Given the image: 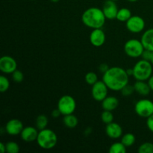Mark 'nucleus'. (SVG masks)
Returning a JSON list of instances; mask_svg holds the SVG:
<instances>
[{
	"label": "nucleus",
	"mask_w": 153,
	"mask_h": 153,
	"mask_svg": "<svg viewBox=\"0 0 153 153\" xmlns=\"http://www.w3.org/2000/svg\"><path fill=\"white\" fill-rule=\"evenodd\" d=\"M102 81L105 83L109 90L113 91H120L128 84L129 76L126 70L120 67H109L108 70L103 73Z\"/></svg>",
	"instance_id": "nucleus-1"
},
{
	"label": "nucleus",
	"mask_w": 153,
	"mask_h": 153,
	"mask_svg": "<svg viewBox=\"0 0 153 153\" xmlns=\"http://www.w3.org/2000/svg\"><path fill=\"white\" fill-rule=\"evenodd\" d=\"M106 19L102 9L96 7H89L82 15V22L84 25L92 29L102 28Z\"/></svg>",
	"instance_id": "nucleus-2"
},
{
	"label": "nucleus",
	"mask_w": 153,
	"mask_h": 153,
	"mask_svg": "<svg viewBox=\"0 0 153 153\" xmlns=\"http://www.w3.org/2000/svg\"><path fill=\"white\" fill-rule=\"evenodd\" d=\"M37 143L41 149H52L58 143V136L56 133L49 128H44L39 131L37 138Z\"/></svg>",
	"instance_id": "nucleus-3"
},
{
	"label": "nucleus",
	"mask_w": 153,
	"mask_h": 153,
	"mask_svg": "<svg viewBox=\"0 0 153 153\" xmlns=\"http://www.w3.org/2000/svg\"><path fill=\"white\" fill-rule=\"evenodd\" d=\"M152 66L149 61L140 60L133 67V76L137 81H148L152 75Z\"/></svg>",
	"instance_id": "nucleus-4"
},
{
	"label": "nucleus",
	"mask_w": 153,
	"mask_h": 153,
	"mask_svg": "<svg viewBox=\"0 0 153 153\" xmlns=\"http://www.w3.org/2000/svg\"><path fill=\"white\" fill-rule=\"evenodd\" d=\"M144 49L141 41L137 39H130L126 42L124 45V52L126 55L132 58L141 57Z\"/></svg>",
	"instance_id": "nucleus-5"
},
{
	"label": "nucleus",
	"mask_w": 153,
	"mask_h": 153,
	"mask_svg": "<svg viewBox=\"0 0 153 153\" xmlns=\"http://www.w3.org/2000/svg\"><path fill=\"white\" fill-rule=\"evenodd\" d=\"M57 108L61 111V115L71 114L74 113L76 108V102L72 96L64 95L59 99Z\"/></svg>",
	"instance_id": "nucleus-6"
},
{
	"label": "nucleus",
	"mask_w": 153,
	"mask_h": 153,
	"mask_svg": "<svg viewBox=\"0 0 153 153\" xmlns=\"http://www.w3.org/2000/svg\"><path fill=\"white\" fill-rule=\"evenodd\" d=\"M134 111L140 117L148 118L153 114V102L148 99L140 100L134 105Z\"/></svg>",
	"instance_id": "nucleus-7"
},
{
	"label": "nucleus",
	"mask_w": 153,
	"mask_h": 153,
	"mask_svg": "<svg viewBox=\"0 0 153 153\" xmlns=\"http://www.w3.org/2000/svg\"><path fill=\"white\" fill-rule=\"evenodd\" d=\"M108 88L103 81H98L94 85H92L91 94L94 100L97 102H102L108 97Z\"/></svg>",
	"instance_id": "nucleus-8"
},
{
	"label": "nucleus",
	"mask_w": 153,
	"mask_h": 153,
	"mask_svg": "<svg viewBox=\"0 0 153 153\" xmlns=\"http://www.w3.org/2000/svg\"><path fill=\"white\" fill-rule=\"evenodd\" d=\"M126 28L130 32L137 34L140 33L144 30L145 28V21L141 16L134 15L130 17V19L126 22Z\"/></svg>",
	"instance_id": "nucleus-9"
},
{
	"label": "nucleus",
	"mask_w": 153,
	"mask_h": 153,
	"mask_svg": "<svg viewBox=\"0 0 153 153\" xmlns=\"http://www.w3.org/2000/svg\"><path fill=\"white\" fill-rule=\"evenodd\" d=\"M17 69L16 60L11 56L4 55L0 58V70L5 74H12Z\"/></svg>",
	"instance_id": "nucleus-10"
},
{
	"label": "nucleus",
	"mask_w": 153,
	"mask_h": 153,
	"mask_svg": "<svg viewBox=\"0 0 153 153\" xmlns=\"http://www.w3.org/2000/svg\"><path fill=\"white\" fill-rule=\"evenodd\" d=\"M24 126L22 121L18 119H11L6 123L4 129L9 135L16 136L20 134Z\"/></svg>",
	"instance_id": "nucleus-11"
},
{
	"label": "nucleus",
	"mask_w": 153,
	"mask_h": 153,
	"mask_svg": "<svg viewBox=\"0 0 153 153\" xmlns=\"http://www.w3.org/2000/svg\"><path fill=\"white\" fill-rule=\"evenodd\" d=\"M90 42L95 47H100L103 46L105 42L106 36L104 31L102 28H95L93 29L90 34Z\"/></svg>",
	"instance_id": "nucleus-12"
},
{
	"label": "nucleus",
	"mask_w": 153,
	"mask_h": 153,
	"mask_svg": "<svg viewBox=\"0 0 153 153\" xmlns=\"http://www.w3.org/2000/svg\"><path fill=\"white\" fill-rule=\"evenodd\" d=\"M117 5L116 1L111 0H106L102 7V11L108 19H114L117 18L118 13Z\"/></svg>",
	"instance_id": "nucleus-13"
},
{
	"label": "nucleus",
	"mask_w": 153,
	"mask_h": 153,
	"mask_svg": "<svg viewBox=\"0 0 153 153\" xmlns=\"http://www.w3.org/2000/svg\"><path fill=\"white\" fill-rule=\"evenodd\" d=\"M39 130L34 126L24 127L20 133V137L23 141L26 143H31L37 140L39 134Z\"/></svg>",
	"instance_id": "nucleus-14"
},
{
	"label": "nucleus",
	"mask_w": 153,
	"mask_h": 153,
	"mask_svg": "<svg viewBox=\"0 0 153 153\" xmlns=\"http://www.w3.org/2000/svg\"><path fill=\"white\" fill-rule=\"evenodd\" d=\"M105 133L110 138L119 139L123 136V128L120 124L112 122L106 125Z\"/></svg>",
	"instance_id": "nucleus-15"
},
{
	"label": "nucleus",
	"mask_w": 153,
	"mask_h": 153,
	"mask_svg": "<svg viewBox=\"0 0 153 153\" xmlns=\"http://www.w3.org/2000/svg\"><path fill=\"white\" fill-rule=\"evenodd\" d=\"M140 41L145 49L153 51V28H149L143 32Z\"/></svg>",
	"instance_id": "nucleus-16"
},
{
	"label": "nucleus",
	"mask_w": 153,
	"mask_h": 153,
	"mask_svg": "<svg viewBox=\"0 0 153 153\" xmlns=\"http://www.w3.org/2000/svg\"><path fill=\"white\" fill-rule=\"evenodd\" d=\"M102 102V108L103 110L113 111L119 105V100L116 97L113 96H108Z\"/></svg>",
	"instance_id": "nucleus-17"
},
{
	"label": "nucleus",
	"mask_w": 153,
	"mask_h": 153,
	"mask_svg": "<svg viewBox=\"0 0 153 153\" xmlns=\"http://www.w3.org/2000/svg\"><path fill=\"white\" fill-rule=\"evenodd\" d=\"M134 88L135 92H137L140 96L146 97L150 94V87L148 82H146V81H137L134 84Z\"/></svg>",
	"instance_id": "nucleus-18"
},
{
	"label": "nucleus",
	"mask_w": 153,
	"mask_h": 153,
	"mask_svg": "<svg viewBox=\"0 0 153 153\" xmlns=\"http://www.w3.org/2000/svg\"><path fill=\"white\" fill-rule=\"evenodd\" d=\"M63 123L66 127L69 128H74L79 124V120L73 114L65 115L63 117Z\"/></svg>",
	"instance_id": "nucleus-19"
},
{
	"label": "nucleus",
	"mask_w": 153,
	"mask_h": 153,
	"mask_svg": "<svg viewBox=\"0 0 153 153\" xmlns=\"http://www.w3.org/2000/svg\"><path fill=\"white\" fill-rule=\"evenodd\" d=\"M131 16H132L131 11L129 9L127 8V7H122L118 10L116 19L119 20L120 22H126Z\"/></svg>",
	"instance_id": "nucleus-20"
},
{
	"label": "nucleus",
	"mask_w": 153,
	"mask_h": 153,
	"mask_svg": "<svg viewBox=\"0 0 153 153\" xmlns=\"http://www.w3.org/2000/svg\"><path fill=\"white\" fill-rule=\"evenodd\" d=\"M48 123H49V119L44 114H40L36 118L35 126L39 131H40L46 128Z\"/></svg>",
	"instance_id": "nucleus-21"
},
{
	"label": "nucleus",
	"mask_w": 153,
	"mask_h": 153,
	"mask_svg": "<svg viewBox=\"0 0 153 153\" xmlns=\"http://www.w3.org/2000/svg\"><path fill=\"white\" fill-rule=\"evenodd\" d=\"M136 141V137L132 133H126L123 134L121 137V142L125 145L126 147H130L133 146Z\"/></svg>",
	"instance_id": "nucleus-22"
},
{
	"label": "nucleus",
	"mask_w": 153,
	"mask_h": 153,
	"mask_svg": "<svg viewBox=\"0 0 153 153\" xmlns=\"http://www.w3.org/2000/svg\"><path fill=\"white\" fill-rule=\"evenodd\" d=\"M126 146L122 142H116L111 144L109 148L110 153H126Z\"/></svg>",
	"instance_id": "nucleus-23"
},
{
	"label": "nucleus",
	"mask_w": 153,
	"mask_h": 153,
	"mask_svg": "<svg viewBox=\"0 0 153 153\" xmlns=\"http://www.w3.org/2000/svg\"><path fill=\"white\" fill-rule=\"evenodd\" d=\"M101 120L106 125L114 122V114L112 111L104 110V111L101 114Z\"/></svg>",
	"instance_id": "nucleus-24"
},
{
	"label": "nucleus",
	"mask_w": 153,
	"mask_h": 153,
	"mask_svg": "<svg viewBox=\"0 0 153 153\" xmlns=\"http://www.w3.org/2000/svg\"><path fill=\"white\" fill-rule=\"evenodd\" d=\"M139 153H153V143L146 142L140 145L137 149Z\"/></svg>",
	"instance_id": "nucleus-25"
},
{
	"label": "nucleus",
	"mask_w": 153,
	"mask_h": 153,
	"mask_svg": "<svg viewBox=\"0 0 153 153\" xmlns=\"http://www.w3.org/2000/svg\"><path fill=\"white\" fill-rule=\"evenodd\" d=\"M6 152L18 153L19 152V146L17 143L13 141H9L6 143Z\"/></svg>",
	"instance_id": "nucleus-26"
},
{
	"label": "nucleus",
	"mask_w": 153,
	"mask_h": 153,
	"mask_svg": "<svg viewBox=\"0 0 153 153\" xmlns=\"http://www.w3.org/2000/svg\"><path fill=\"white\" fill-rule=\"evenodd\" d=\"M85 82L89 85H94L96 82H98V76L94 72H89L85 75Z\"/></svg>",
	"instance_id": "nucleus-27"
},
{
	"label": "nucleus",
	"mask_w": 153,
	"mask_h": 153,
	"mask_svg": "<svg viewBox=\"0 0 153 153\" xmlns=\"http://www.w3.org/2000/svg\"><path fill=\"white\" fill-rule=\"evenodd\" d=\"M10 88V82L4 76H0V91L1 93L6 92Z\"/></svg>",
	"instance_id": "nucleus-28"
},
{
	"label": "nucleus",
	"mask_w": 153,
	"mask_h": 153,
	"mask_svg": "<svg viewBox=\"0 0 153 153\" xmlns=\"http://www.w3.org/2000/svg\"><path fill=\"white\" fill-rule=\"evenodd\" d=\"M12 79L13 82L16 83H21L24 79V74L22 71L16 69L13 73H12Z\"/></svg>",
	"instance_id": "nucleus-29"
},
{
	"label": "nucleus",
	"mask_w": 153,
	"mask_h": 153,
	"mask_svg": "<svg viewBox=\"0 0 153 153\" xmlns=\"http://www.w3.org/2000/svg\"><path fill=\"white\" fill-rule=\"evenodd\" d=\"M120 91L122 95L124 96V97H129V96L132 95V94H134V92H135L134 85L131 86V85H128V84L127 85H126Z\"/></svg>",
	"instance_id": "nucleus-30"
},
{
	"label": "nucleus",
	"mask_w": 153,
	"mask_h": 153,
	"mask_svg": "<svg viewBox=\"0 0 153 153\" xmlns=\"http://www.w3.org/2000/svg\"><path fill=\"white\" fill-rule=\"evenodd\" d=\"M142 59H144L146 61H149L153 65V51H149L144 49L143 54L141 55Z\"/></svg>",
	"instance_id": "nucleus-31"
},
{
	"label": "nucleus",
	"mask_w": 153,
	"mask_h": 153,
	"mask_svg": "<svg viewBox=\"0 0 153 153\" xmlns=\"http://www.w3.org/2000/svg\"><path fill=\"white\" fill-rule=\"evenodd\" d=\"M146 126L148 129L153 133V114L146 118Z\"/></svg>",
	"instance_id": "nucleus-32"
},
{
	"label": "nucleus",
	"mask_w": 153,
	"mask_h": 153,
	"mask_svg": "<svg viewBox=\"0 0 153 153\" xmlns=\"http://www.w3.org/2000/svg\"><path fill=\"white\" fill-rule=\"evenodd\" d=\"M108 69H109V67L105 64V63H104V64H101L100 65V67H99V70H100V72H101V73H105Z\"/></svg>",
	"instance_id": "nucleus-33"
},
{
	"label": "nucleus",
	"mask_w": 153,
	"mask_h": 153,
	"mask_svg": "<svg viewBox=\"0 0 153 153\" xmlns=\"http://www.w3.org/2000/svg\"><path fill=\"white\" fill-rule=\"evenodd\" d=\"M51 115H52V117L53 118H58V117H59L60 115H61V111L58 110V108H57L56 109H55V110L52 111Z\"/></svg>",
	"instance_id": "nucleus-34"
},
{
	"label": "nucleus",
	"mask_w": 153,
	"mask_h": 153,
	"mask_svg": "<svg viewBox=\"0 0 153 153\" xmlns=\"http://www.w3.org/2000/svg\"><path fill=\"white\" fill-rule=\"evenodd\" d=\"M148 84H149V87H150V89L151 91H153V75H152L150 78L148 79Z\"/></svg>",
	"instance_id": "nucleus-35"
},
{
	"label": "nucleus",
	"mask_w": 153,
	"mask_h": 153,
	"mask_svg": "<svg viewBox=\"0 0 153 153\" xmlns=\"http://www.w3.org/2000/svg\"><path fill=\"white\" fill-rule=\"evenodd\" d=\"M0 150H1V153L6 152V145L4 144V143H0Z\"/></svg>",
	"instance_id": "nucleus-36"
},
{
	"label": "nucleus",
	"mask_w": 153,
	"mask_h": 153,
	"mask_svg": "<svg viewBox=\"0 0 153 153\" xmlns=\"http://www.w3.org/2000/svg\"><path fill=\"white\" fill-rule=\"evenodd\" d=\"M126 72H127V74H128L129 76H133V68L127 69Z\"/></svg>",
	"instance_id": "nucleus-37"
},
{
	"label": "nucleus",
	"mask_w": 153,
	"mask_h": 153,
	"mask_svg": "<svg viewBox=\"0 0 153 153\" xmlns=\"http://www.w3.org/2000/svg\"><path fill=\"white\" fill-rule=\"evenodd\" d=\"M127 1H130V2H135V1H137V0H127Z\"/></svg>",
	"instance_id": "nucleus-38"
},
{
	"label": "nucleus",
	"mask_w": 153,
	"mask_h": 153,
	"mask_svg": "<svg viewBox=\"0 0 153 153\" xmlns=\"http://www.w3.org/2000/svg\"><path fill=\"white\" fill-rule=\"evenodd\" d=\"M51 1H52V2H58V1H59L60 0H50Z\"/></svg>",
	"instance_id": "nucleus-39"
},
{
	"label": "nucleus",
	"mask_w": 153,
	"mask_h": 153,
	"mask_svg": "<svg viewBox=\"0 0 153 153\" xmlns=\"http://www.w3.org/2000/svg\"><path fill=\"white\" fill-rule=\"evenodd\" d=\"M111 1H118V0H111Z\"/></svg>",
	"instance_id": "nucleus-40"
},
{
	"label": "nucleus",
	"mask_w": 153,
	"mask_h": 153,
	"mask_svg": "<svg viewBox=\"0 0 153 153\" xmlns=\"http://www.w3.org/2000/svg\"><path fill=\"white\" fill-rule=\"evenodd\" d=\"M31 1H35V0H31Z\"/></svg>",
	"instance_id": "nucleus-41"
}]
</instances>
